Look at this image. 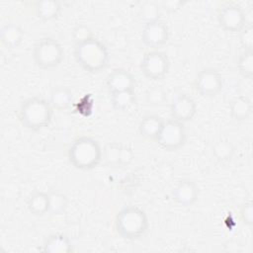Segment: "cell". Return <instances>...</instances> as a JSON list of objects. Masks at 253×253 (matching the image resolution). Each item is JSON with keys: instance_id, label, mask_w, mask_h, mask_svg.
I'll use <instances>...</instances> for the list:
<instances>
[{"instance_id": "6da1fadb", "label": "cell", "mask_w": 253, "mask_h": 253, "mask_svg": "<svg viewBox=\"0 0 253 253\" xmlns=\"http://www.w3.org/2000/svg\"><path fill=\"white\" fill-rule=\"evenodd\" d=\"M74 58L84 70L97 73L108 66L110 55L106 44L93 37L75 43Z\"/></svg>"}, {"instance_id": "7a4b0ae2", "label": "cell", "mask_w": 253, "mask_h": 253, "mask_svg": "<svg viewBox=\"0 0 253 253\" xmlns=\"http://www.w3.org/2000/svg\"><path fill=\"white\" fill-rule=\"evenodd\" d=\"M146 212L137 206H126L118 211L115 217L117 233L126 240H137L148 230Z\"/></svg>"}, {"instance_id": "3957f363", "label": "cell", "mask_w": 253, "mask_h": 253, "mask_svg": "<svg viewBox=\"0 0 253 253\" xmlns=\"http://www.w3.org/2000/svg\"><path fill=\"white\" fill-rule=\"evenodd\" d=\"M67 157L72 166L79 170H91L103 159V148L100 143L89 136L76 138L68 147Z\"/></svg>"}, {"instance_id": "277c9868", "label": "cell", "mask_w": 253, "mask_h": 253, "mask_svg": "<svg viewBox=\"0 0 253 253\" xmlns=\"http://www.w3.org/2000/svg\"><path fill=\"white\" fill-rule=\"evenodd\" d=\"M53 116V108L49 101L35 96L25 100L19 109V119L22 125L33 131L46 127Z\"/></svg>"}, {"instance_id": "5b68a950", "label": "cell", "mask_w": 253, "mask_h": 253, "mask_svg": "<svg viewBox=\"0 0 253 253\" xmlns=\"http://www.w3.org/2000/svg\"><path fill=\"white\" fill-rule=\"evenodd\" d=\"M64 58L62 45L53 38L41 39L33 49V59L36 65L42 69H53L60 65Z\"/></svg>"}, {"instance_id": "8992f818", "label": "cell", "mask_w": 253, "mask_h": 253, "mask_svg": "<svg viewBox=\"0 0 253 253\" xmlns=\"http://www.w3.org/2000/svg\"><path fill=\"white\" fill-rule=\"evenodd\" d=\"M186 138L187 134L184 123L171 118L164 121L155 141L164 150L176 151L185 144Z\"/></svg>"}, {"instance_id": "52a82bcc", "label": "cell", "mask_w": 253, "mask_h": 253, "mask_svg": "<svg viewBox=\"0 0 253 253\" xmlns=\"http://www.w3.org/2000/svg\"><path fill=\"white\" fill-rule=\"evenodd\" d=\"M170 61L168 56L158 50L152 49L144 53L141 62L140 70L142 74L151 80H161L168 73Z\"/></svg>"}, {"instance_id": "ba28073f", "label": "cell", "mask_w": 253, "mask_h": 253, "mask_svg": "<svg viewBox=\"0 0 253 253\" xmlns=\"http://www.w3.org/2000/svg\"><path fill=\"white\" fill-rule=\"evenodd\" d=\"M196 91L203 97H215L223 87V77L221 73L211 67L202 69L194 81Z\"/></svg>"}, {"instance_id": "9c48e42d", "label": "cell", "mask_w": 253, "mask_h": 253, "mask_svg": "<svg viewBox=\"0 0 253 253\" xmlns=\"http://www.w3.org/2000/svg\"><path fill=\"white\" fill-rule=\"evenodd\" d=\"M217 22L220 28L230 33H239L247 24L244 10L236 3H227L220 8Z\"/></svg>"}, {"instance_id": "30bf717a", "label": "cell", "mask_w": 253, "mask_h": 253, "mask_svg": "<svg viewBox=\"0 0 253 253\" xmlns=\"http://www.w3.org/2000/svg\"><path fill=\"white\" fill-rule=\"evenodd\" d=\"M168 39L169 29L165 22L157 20L144 24L141 31V41L146 46L158 49L168 42Z\"/></svg>"}, {"instance_id": "8fae6325", "label": "cell", "mask_w": 253, "mask_h": 253, "mask_svg": "<svg viewBox=\"0 0 253 253\" xmlns=\"http://www.w3.org/2000/svg\"><path fill=\"white\" fill-rule=\"evenodd\" d=\"M172 119L186 123L191 121L197 113L196 101L186 93L176 94L170 104Z\"/></svg>"}, {"instance_id": "7c38bea8", "label": "cell", "mask_w": 253, "mask_h": 253, "mask_svg": "<svg viewBox=\"0 0 253 253\" xmlns=\"http://www.w3.org/2000/svg\"><path fill=\"white\" fill-rule=\"evenodd\" d=\"M200 189L198 185L191 179H182L178 181L172 191L173 201L183 207H192L199 199Z\"/></svg>"}, {"instance_id": "4fadbf2b", "label": "cell", "mask_w": 253, "mask_h": 253, "mask_svg": "<svg viewBox=\"0 0 253 253\" xmlns=\"http://www.w3.org/2000/svg\"><path fill=\"white\" fill-rule=\"evenodd\" d=\"M106 85L110 93L134 90L135 78L128 70L125 68H116L108 75Z\"/></svg>"}, {"instance_id": "5bb4252c", "label": "cell", "mask_w": 253, "mask_h": 253, "mask_svg": "<svg viewBox=\"0 0 253 253\" xmlns=\"http://www.w3.org/2000/svg\"><path fill=\"white\" fill-rule=\"evenodd\" d=\"M42 250L45 253H70L73 251V245L67 235L53 233L44 239Z\"/></svg>"}, {"instance_id": "9a60e30c", "label": "cell", "mask_w": 253, "mask_h": 253, "mask_svg": "<svg viewBox=\"0 0 253 253\" xmlns=\"http://www.w3.org/2000/svg\"><path fill=\"white\" fill-rule=\"evenodd\" d=\"M25 37V32L21 26L15 23L5 24L0 31V40L2 44L10 49L18 47Z\"/></svg>"}, {"instance_id": "2e32d148", "label": "cell", "mask_w": 253, "mask_h": 253, "mask_svg": "<svg viewBox=\"0 0 253 253\" xmlns=\"http://www.w3.org/2000/svg\"><path fill=\"white\" fill-rule=\"evenodd\" d=\"M163 124L164 120L160 116L149 114L140 119L138 123V131L142 137L155 140Z\"/></svg>"}, {"instance_id": "e0dca14e", "label": "cell", "mask_w": 253, "mask_h": 253, "mask_svg": "<svg viewBox=\"0 0 253 253\" xmlns=\"http://www.w3.org/2000/svg\"><path fill=\"white\" fill-rule=\"evenodd\" d=\"M253 106L249 97L238 95L229 103V114L231 118L237 122H242L250 118Z\"/></svg>"}, {"instance_id": "ac0fdd59", "label": "cell", "mask_w": 253, "mask_h": 253, "mask_svg": "<svg viewBox=\"0 0 253 253\" xmlns=\"http://www.w3.org/2000/svg\"><path fill=\"white\" fill-rule=\"evenodd\" d=\"M35 14L42 21L56 19L61 12V4L56 0H39L34 3Z\"/></svg>"}, {"instance_id": "d6986e66", "label": "cell", "mask_w": 253, "mask_h": 253, "mask_svg": "<svg viewBox=\"0 0 253 253\" xmlns=\"http://www.w3.org/2000/svg\"><path fill=\"white\" fill-rule=\"evenodd\" d=\"M29 211L36 216H42L49 212V196L45 192L37 191L33 193L27 202Z\"/></svg>"}, {"instance_id": "ffe728a7", "label": "cell", "mask_w": 253, "mask_h": 253, "mask_svg": "<svg viewBox=\"0 0 253 253\" xmlns=\"http://www.w3.org/2000/svg\"><path fill=\"white\" fill-rule=\"evenodd\" d=\"M73 101L72 91L65 86L55 87L49 96V103L51 104L53 110L64 111L68 109Z\"/></svg>"}, {"instance_id": "44dd1931", "label": "cell", "mask_w": 253, "mask_h": 253, "mask_svg": "<svg viewBox=\"0 0 253 253\" xmlns=\"http://www.w3.org/2000/svg\"><path fill=\"white\" fill-rule=\"evenodd\" d=\"M235 146L226 138L217 139L211 146V153L213 157L221 163L232 160L235 155Z\"/></svg>"}, {"instance_id": "7402d4cb", "label": "cell", "mask_w": 253, "mask_h": 253, "mask_svg": "<svg viewBox=\"0 0 253 253\" xmlns=\"http://www.w3.org/2000/svg\"><path fill=\"white\" fill-rule=\"evenodd\" d=\"M110 100L112 106L119 111H126L136 101V95L134 90H125L110 93Z\"/></svg>"}, {"instance_id": "603a6c76", "label": "cell", "mask_w": 253, "mask_h": 253, "mask_svg": "<svg viewBox=\"0 0 253 253\" xmlns=\"http://www.w3.org/2000/svg\"><path fill=\"white\" fill-rule=\"evenodd\" d=\"M160 5L155 1H144L139 7L138 15L144 24L160 20Z\"/></svg>"}, {"instance_id": "cb8c5ba5", "label": "cell", "mask_w": 253, "mask_h": 253, "mask_svg": "<svg viewBox=\"0 0 253 253\" xmlns=\"http://www.w3.org/2000/svg\"><path fill=\"white\" fill-rule=\"evenodd\" d=\"M238 72L247 79L253 76V50H243L236 63Z\"/></svg>"}, {"instance_id": "d4e9b609", "label": "cell", "mask_w": 253, "mask_h": 253, "mask_svg": "<svg viewBox=\"0 0 253 253\" xmlns=\"http://www.w3.org/2000/svg\"><path fill=\"white\" fill-rule=\"evenodd\" d=\"M49 196V212L52 214L62 213L68 207L67 196L59 191H54L48 194Z\"/></svg>"}, {"instance_id": "484cf974", "label": "cell", "mask_w": 253, "mask_h": 253, "mask_svg": "<svg viewBox=\"0 0 253 253\" xmlns=\"http://www.w3.org/2000/svg\"><path fill=\"white\" fill-rule=\"evenodd\" d=\"M166 91L161 86H152L149 87L145 93L146 103L153 107H159L164 105L166 102Z\"/></svg>"}, {"instance_id": "4316f807", "label": "cell", "mask_w": 253, "mask_h": 253, "mask_svg": "<svg viewBox=\"0 0 253 253\" xmlns=\"http://www.w3.org/2000/svg\"><path fill=\"white\" fill-rule=\"evenodd\" d=\"M122 145L110 142L103 148V160L109 166H120V153Z\"/></svg>"}, {"instance_id": "83f0119b", "label": "cell", "mask_w": 253, "mask_h": 253, "mask_svg": "<svg viewBox=\"0 0 253 253\" xmlns=\"http://www.w3.org/2000/svg\"><path fill=\"white\" fill-rule=\"evenodd\" d=\"M239 42L243 50H253V26L246 24L239 32Z\"/></svg>"}, {"instance_id": "f1b7e54d", "label": "cell", "mask_w": 253, "mask_h": 253, "mask_svg": "<svg viewBox=\"0 0 253 253\" xmlns=\"http://www.w3.org/2000/svg\"><path fill=\"white\" fill-rule=\"evenodd\" d=\"M71 37L73 39V41L75 42V43H78V42H84L90 38H93V33L91 31V29L86 26V25H78L76 26L73 30H72V33H71Z\"/></svg>"}, {"instance_id": "f546056e", "label": "cell", "mask_w": 253, "mask_h": 253, "mask_svg": "<svg viewBox=\"0 0 253 253\" xmlns=\"http://www.w3.org/2000/svg\"><path fill=\"white\" fill-rule=\"evenodd\" d=\"M240 219L246 226H252L253 224V204L251 201L245 202L240 209Z\"/></svg>"}, {"instance_id": "4dcf8cb0", "label": "cell", "mask_w": 253, "mask_h": 253, "mask_svg": "<svg viewBox=\"0 0 253 253\" xmlns=\"http://www.w3.org/2000/svg\"><path fill=\"white\" fill-rule=\"evenodd\" d=\"M134 153L132 149L126 145H122L120 153V166H126L132 162Z\"/></svg>"}, {"instance_id": "1f68e13d", "label": "cell", "mask_w": 253, "mask_h": 253, "mask_svg": "<svg viewBox=\"0 0 253 253\" xmlns=\"http://www.w3.org/2000/svg\"><path fill=\"white\" fill-rule=\"evenodd\" d=\"M184 2L183 1H179V0H167V1H163L161 2V7L163 9H165L166 11L173 13L176 12L178 10H180V8L183 6Z\"/></svg>"}]
</instances>
